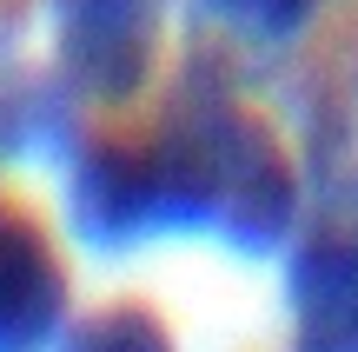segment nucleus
<instances>
[{
  "label": "nucleus",
  "instance_id": "1",
  "mask_svg": "<svg viewBox=\"0 0 358 352\" xmlns=\"http://www.w3.org/2000/svg\"><path fill=\"white\" fill-rule=\"evenodd\" d=\"M153 167L166 186L173 233H213L219 246L245 253H279L299 220V167L279 146V133L232 100L213 80L179 87L153 140Z\"/></svg>",
  "mask_w": 358,
  "mask_h": 352
},
{
  "label": "nucleus",
  "instance_id": "2",
  "mask_svg": "<svg viewBox=\"0 0 358 352\" xmlns=\"http://www.w3.org/2000/svg\"><path fill=\"white\" fill-rule=\"evenodd\" d=\"M60 87L87 106H127L153 87L166 0H47Z\"/></svg>",
  "mask_w": 358,
  "mask_h": 352
},
{
  "label": "nucleus",
  "instance_id": "3",
  "mask_svg": "<svg viewBox=\"0 0 358 352\" xmlns=\"http://www.w3.org/2000/svg\"><path fill=\"white\" fill-rule=\"evenodd\" d=\"M66 233L93 260H127V253L153 246V239H173L153 146L146 140L73 146V160H66Z\"/></svg>",
  "mask_w": 358,
  "mask_h": 352
},
{
  "label": "nucleus",
  "instance_id": "4",
  "mask_svg": "<svg viewBox=\"0 0 358 352\" xmlns=\"http://www.w3.org/2000/svg\"><path fill=\"white\" fill-rule=\"evenodd\" d=\"M73 313V286L53 233L27 206H0V352H53Z\"/></svg>",
  "mask_w": 358,
  "mask_h": 352
},
{
  "label": "nucleus",
  "instance_id": "5",
  "mask_svg": "<svg viewBox=\"0 0 358 352\" xmlns=\"http://www.w3.org/2000/svg\"><path fill=\"white\" fill-rule=\"evenodd\" d=\"M292 306V352H358V239L352 233H306L285 266Z\"/></svg>",
  "mask_w": 358,
  "mask_h": 352
},
{
  "label": "nucleus",
  "instance_id": "6",
  "mask_svg": "<svg viewBox=\"0 0 358 352\" xmlns=\"http://www.w3.org/2000/svg\"><path fill=\"white\" fill-rule=\"evenodd\" d=\"M53 352H179V339H173V326L153 313V306L113 300V306H100V313L73 319Z\"/></svg>",
  "mask_w": 358,
  "mask_h": 352
},
{
  "label": "nucleus",
  "instance_id": "7",
  "mask_svg": "<svg viewBox=\"0 0 358 352\" xmlns=\"http://www.w3.org/2000/svg\"><path fill=\"white\" fill-rule=\"evenodd\" d=\"M312 7L319 0H192V13L213 34H226L232 47H285L306 34Z\"/></svg>",
  "mask_w": 358,
  "mask_h": 352
},
{
  "label": "nucleus",
  "instance_id": "8",
  "mask_svg": "<svg viewBox=\"0 0 358 352\" xmlns=\"http://www.w3.org/2000/svg\"><path fill=\"white\" fill-rule=\"evenodd\" d=\"M319 226H332V233H352L358 239V167H345L332 186H325V220Z\"/></svg>",
  "mask_w": 358,
  "mask_h": 352
}]
</instances>
